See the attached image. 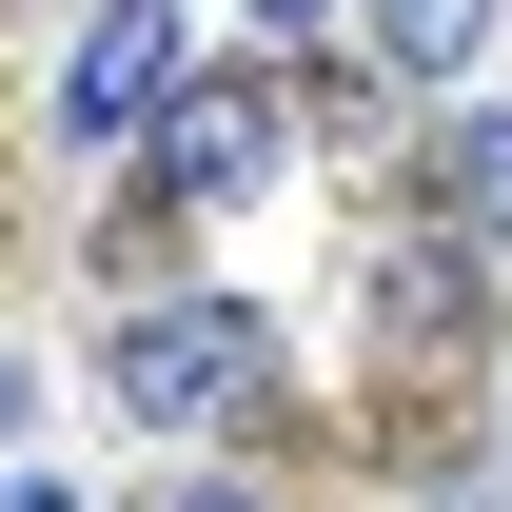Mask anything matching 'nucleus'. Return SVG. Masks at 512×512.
Wrapping results in <instances>:
<instances>
[{
  "label": "nucleus",
  "instance_id": "f257e3e1",
  "mask_svg": "<svg viewBox=\"0 0 512 512\" xmlns=\"http://www.w3.org/2000/svg\"><path fill=\"white\" fill-rule=\"evenodd\" d=\"M99 375H119V414H158V434H217V414L276 394V335H256V296H138V316L99 335Z\"/></svg>",
  "mask_w": 512,
  "mask_h": 512
},
{
  "label": "nucleus",
  "instance_id": "f03ea898",
  "mask_svg": "<svg viewBox=\"0 0 512 512\" xmlns=\"http://www.w3.org/2000/svg\"><path fill=\"white\" fill-rule=\"evenodd\" d=\"M276 79H178V99H158V197H256L276 178Z\"/></svg>",
  "mask_w": 512,
  "mask_h": 512
},
{
  "label": "nucleus",
  "instance_id": "423d86ee",
  "mask_svg": "<svg viewBox=\"0 0 512 512\" xmlns=\"http://www.w3.org/2000/svg\"><path fill=\"white\" fill-rule=\"evenodd\" d=\"M237 20H276V40H316V20H335V0H237Z\"/></svg>",
  "mask_w": 512,
  "mask_h": 512
},
{
  "label": "nucleus",
  "instance_id": "6e6552de",
  "mask_svg": "<svg viewBox=\"0 0 512 512\" xmlns=\"http://www.w3.org/2000/svg\"><path fill=\"white\" fill-rule=\"evenodd\" d=\"M20 414H40V375H20V355H0V434H20Z\"/></svg>",
  "mask_w": 512,
  "mask_h": 512
},
{
  "label": "nucleus",
  "instance_id": "1a4fd4ad",
  "mask_svg": "<svg viewBox=\"0 0 512 512\" xmlns=\"http://www.w3.org/2000/svg\"><path fill=\"white\" fill-rule=\"evenodd\" d=\"M178 512H256V493H178Z\"/></svg>",
  "mask_w": 512,
  "mask_h": 512
},
{
  "label": "nucleus",
  "instance_id": "0eeeda50",
  "mask_svg": "<svg viewBox=\"0 0 512 512\" xmlns=\"http://www.w3.org/2000/svg\"><path fill=\"white\" fill-rule=\"evenodd\" d=\"M0 512H79V493H60V473H0Z\"/></svg>",
  "mask_w": 512,
  "mask_h": 512
},
{
  "label": "nucleus",
  "instance_id": "39448f33",
  "mask_svg": "<svg viewBox=\"0 0 512 512\" xmlns=\"http://www.w3.org/2000/svg\"><path fill=\"white\" fill-rule=\"evenodd\" d=\"M355 40H375L394 79H473L493 60V0H355Z\"/></svg>",
  "mask_w": 512,
  "mask_h": 512
},
{
  "label": "nucleus",
  "instance_id": "7ed1b4c3",
  "mask_svg": "<svg viewBox=\"0 0 512 512\" xmlns=\"http://www.w3.org/2000/svg\"><path fill=\"white\" fill-rule=\"evenodd\" d=\"M178 0H99V40H79V79H60V119L79 138H138V119H158V99H178Z\"/></svg>",
  "mask_w": 512,
  "mask_h": 512
},
{
  "label": "nucleus",
  "instance_id": "20e7f679",
  "mask_svg": "<svg viewBox=\"0 0 512 512\" xmlns=\"http://www.w3.org/2000/svg\"><path fill=\"white\" fill-rule=\"evenodd\" d=\"M434 217L453 256H512V119H434Z\"/></svg>",
  "mask_w": 512,
  "mask_h": 512
}]
</instances>
